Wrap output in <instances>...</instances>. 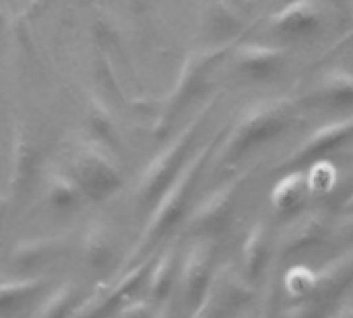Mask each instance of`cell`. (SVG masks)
<instances>
[{
	"instance_id": "cell-1",
	"label": "cell",
	"mask_w": 353,
	"mask_h": 318,
	"mask_svg": "<svg viewBox=\"0 0 353 318\" xmlns=\"http://www.w3.org/2000/svg\"><path fill=\"white\" fill-rule=\"evenodd\" d=\"M298 103L290 95L269 97L250 103L236 120L223 149L221 161L232 163L242 157L252 147H259L275 137H279L296 118Z\"/></svg>"
},
{
	"instance_id": "cell-2",
	"label": "cell",
	"mask_w": 353,
	"mask_h": 318,
	"mask_svg": "<svg viewBox=\"0 0 353 318\" xmlns=\"http://www.w3.org/2000/svg\"><path fill=\"white\" fill-rule=\"evenodd\" d=\"M353 139V114L347 118L335 120L331 124H325L321 128H316L300 147H296V151L281 163V168H298L310 161L321 159L323 155H327L329 151L337 149L339 145L347 143Z\"/></svg>"
},
{
	"instance_id": "cell-3",
	"label": "cell",
	"mask_w": 353,
	"mask_h": 318,
	"mask_svg": "<svg viewBox=\"0 0 353 318\" xmlns=\"http://www.w3.org/2000/svg\"><path fill=\"white\" fill-rule=\"evenodd\" d=\"M329 232V215L323 211H306L298 215L281 234V240L277 244V257L279 261H288L292 257L302 255L304 250H310L316 246Z\"/></svg>"
},
{
	"instance_id": "cell-4",
	"label": "cell",
	"mask_w": 353,
	"mask_h": 318,
	"mask_svg": "<svg viewBox=\"0 0 353 318\" xmlns=\"http://www.w3.org/2000/svg\"><path fill=\"white\" fill-rule=\"evenodd\" d=\"M246 182V174L234 178L232 182L223 184L219 190H215L194 213L192 217V230L196 232H213L219 230L232 215L236 201L244 188Z\"/></svg>"
},
{
	"instance_id": "cell-5",
	"label": "cell",
	"mask_w": 353,
	"mask_h": 318,
	"mask_svg": "<svg viewBox=\"0 0 353 318\" xmlns=\"http://www.w3.org/2000/svg\"><path fill=\"white\" fill-rule=\"evenodd\" d=\"M321 25V8L314 0H292L271 17V27L285 35H304Z\"/></svg>"
},
{
	"instance_id": "cell-6",
	"label": "cell",
	"mask_w": 353,
	"mask_h": 318,
	"mask_svg": "<svg viewBox=\"0 0 353 318\" xmlns=\"http://www.w3.org/2000/svg\"><path fill=\"white\" fill-rule=\"evenodd\" d=\"M285 60V52L265 43H244L236 50L238 68L252 79L273 77Z\"/></svg>"
},
{
	"instance_id": "cell-7",
	"label": "cell",
	"mask_w": 353,
	"mask_h": 318,
	"mask_svg": "<svg viewBox=\"0 0 353 318\" xmlns=\"http://www.w3.org/2000/svg\"><path fill=\"white\" fill-rule=\"evenodd\" d=\"M312 99L331 110H343L353 106V74L350 70H329L314 87Z\"/></svg>"
},
{
	"instance_id": "cell-8",
	"label": "cell",
	"mask_w": 353,
	"mask_h": 318,
	"mask_svg": "<svg viewBox=\"0 0 353 318\" xmlns=\"http://www.w3.org/2000/svg\"><path fill=\"white\" fill-rule=\"evenodd\" d=\"M244 277L230 267H225V269L221 267V271L213 279V286L209 290V298L205 302L221 304L219 312H225L228 306H238V304L248 302L252 296V288Z\"/></svg>"
},
{
	"instance_id": "cell-9",
	"label": "cell",
	"mask_w": 353,
	"mask_h": 318,
	"mask_svg": "<svg viewBox=\"0 0 353 318\" xmlns=\"http://www.w3.org/2000/svg\"><path fill=\"white\" fill-rule=\"evenodd\" d=\"M353 281V250L341 255L339 259L327 263L316 273V288L312 294H316V302L337 296L341 290H345Z\"/></svg>"
},
{
	"instance_id": "cell-10",
	"label": "cell",
	"mask_w": 353,
	"mask_h": 318,
	"mask_svg": "<svg viewBox=\"0 0 353 318\" xmlns=\"http://www.w3.org/2000/svg\"><path fill=\"white\" fill-rule=\"evenodd\" d=\"M269 248H271L269 223L259 221L250 228L242 244V269L248 279H254L256 275H261L263 267L269 261Z\"/></svg>"
},
{
	"instance_id": "cell-11",
	"label": "cell",
	"mask_w": 353,
	"mask_h": 318,
	"mask_svg": "<svg viewBox=\"0 0 353 318\" xmlns=\"http://www.w3.org/2000/svg\"><path fill=\"white\" fill-rule=\"evenodd\" d=\"M308 192H310V188H308V174L298 170V172L288 174L275 186V190L271 192V201H273L277 211L288 213V211L298 209L306 201Z\"/></svg>"
},
{
	"instance_id": "cell-12",
	"label": "cell",
	"mask_w": 353,
	"mask_h": 318,
	"mask_svg": "<svg viewBox=\"0 0 353 318\" xmlns=\"http://www.w3.org/2000/svg\"><path fill=\"white\" fill-rule=\"evenodd\" d=\"M209 263H211V255L207 248H196L192 259L188 261V271H186V290L188 294H196L201 290V286L205 284L207 275H209Z\"/></svg>"
},
{
	"instance_id": "cell-13",
	"label": "cell",
	"mask_w": 353,
	"mask_h": 318,
	"mask_svg": "<svg viewBox=\"0 0 353 318\" xmlns=\"http://www.w3.org/2000/svg\"><path fill=\"white\" fill-rule=\"evenodd\" d=\"M285 286H288V292L294 298H304L306 294L314 292V288H316V273H312V271H308L304 267H296L294 271L288 273Z\"/></svg>"
},
{
	"instance_id": "cell-14",
	"label": "cell",
	"mask_w": 353,
	"mask_h": 318,
	"mask_svg": "<svg viewBox=\"0 0 353 318\" xmlns=\"http://www.w3.org/2000/svg\"><path fill=\"white\" fill-rule=\"evenodd\" d=\"M333 182H335V172H333V168L329 166V163H314V168H312V172L308 174V188L310 190H329L331 186H333Z\"/></svg>"
},
{
	"instance_id": "cell-15",
	"label": "cell",
	"mask_w": 353,
	"mask_h": 318,
	"mask_svg": "<svg viewBox=\"0 0 353 318\" xmlns=\"http://www.w3.org/2000/svg\"><path fill=\"white\" fill-rule=\"evenodd\" d=\"M343 211H345V213H353V192L350 195V199L343 203Z\"/></svg>"
},
{
	"instance_id": "cell-16",
	"label": "cell",
	"mask_w": 353,
	"mask_h": 318,
	"mask_svg": "<svg viewBox=\"0 0 353 318\" xmlns=\"http://www.w3.org/2000/svg\"><path fill=\"white\" fill-rule=\"evenodd\" d=\"M335 2H337V6H339V4H341V6H345V2H347V0H335Z\"/></svg>"
},
{
	"instance_id": "cell-17",
	"label": "cell",
	"mask_w": 353,
	"mask_h": 318,
	"mask_svg": "<svg viewBox=\"0 0 353 318\" xmlns=\"http://www.w3.org/2000/svg\"><path fill=\"white\" fill-rule=\"evenodd\" d=\"M283 2H292V0H283Z\"/></svg>"
}]
</instances>
